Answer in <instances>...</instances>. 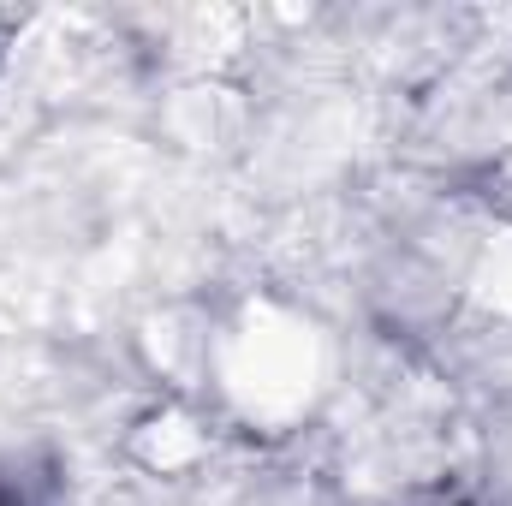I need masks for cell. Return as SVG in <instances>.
Returning <instances> with one entry per match:
<instances>
[{"instance_id": "6da1fadb", "label": "cell", "mask_w": 512, "mask_h": 506, "mask_svg": "<svg viewBox=\"0 0 512 506\" xmlns=\"http://www.w3.org/2000/svg\"><path fill=\"white\" fill-rule=\"evenodd\" d=\"M0 506H6V501H0Z\"/></svg>"}]
</instances>
